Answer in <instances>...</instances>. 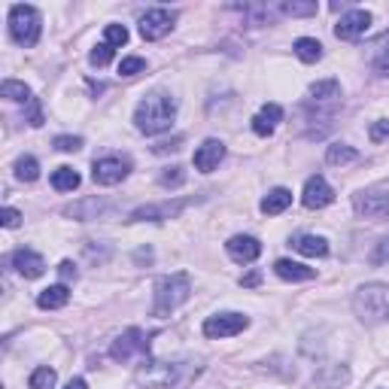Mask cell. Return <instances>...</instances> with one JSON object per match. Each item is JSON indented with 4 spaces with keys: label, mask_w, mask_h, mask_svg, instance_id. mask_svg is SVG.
<instances>
[{
    "label": "cell",
    "mask_w": 389,
    "mask_h": 389,
    "mask_svg": "<svg viewBox=\"0 0 389 389\" xmlns=\"http://www.w3.org/2000/svg\"><path fill=\"white\" fill-rule=\"evenodd\" d=\"M249 326V319L244 313H216L204 323V335L207 338H232V335H240Z\"/></svg>",
    "instance_id": "obj_10"
},
{
    "label": "cell",
    "mask_w": 389,
    "mask_h": 389,
    "mask_svg": "<svg viewBox=\"0 0 389 389\" xmlns=\"http://www.w3.org/2000/svg\"><path fill=\"white\" fill-rule=\"evenodd\" d=\"M0 95H4L6 100H25V104H31V88L25 83H16V79H4V85H0Z\"/></svg>",
    "instance_id": "obj_24"
},
{
    "label": "cell",
    "mask_w": 389,
    "mask_h": 389,
    "mask_svg": "<svg viewBox=\"0 0 389 389\" xmlns=\"http://www.w3.org/2000/svg\"><path fill=\"white\" fill-rule=\"evenodd\" d=\"M113 359L116 362H131L134 356H143V353H150V338H146L143 328H128L122 331V335L113 341Z\"/></svg>",
    "instance_id": "obj_7"
},
{
    "label": "cell",
    "mask_w": 389,
    "mask_h": 389,
    "mask_svg": "<svg viewBox=\"0 0 389 389\" xmlns=\"http://www.w3.org/2000/svg\"><path fill=\"white\" fill-rule=\"evenodd\" d=\"M311 98L313 100H335V98H341V83H338V79H323V83H313L311 85Z\"/></svg>",
    "instance_id": "obj_25"
},
{
    "label": "cell",
    "mask_w": 389,
    "mask_h": 389,
    "mask_svg": "<svg viewBox=\"0 0 389 389\" xmlns=\"http://www.w3.org/2000/svg\"><path fill=\"white\" fill-rule=\"evenodd\" d=\"M292 204V192L289 189H274V192H268L265 198H261V213L265 216H277V213H283L286 207Z\"/></svg>",
    "instance_id": "obj_19"
},
{
    "label": "cell",
    "mask_w": 389,
    "mask_h": 389,
    "mask_svg": "<svg viewBox=\"0 0 389 389\" xmlns=\"http://www.w3.org/2000/svg\"><path fill=\"white\" fill-rule=\"evenodd\" d=\"M335 201V192H331V186L326 182V177H311L304 182V192H301V204L307 210H323L328 207V204Z\"/></svg>",
    "instance_id": "obj_11"
},
{
    "label": "cell",
    "mask_w": 389,
    "mask_h": 389,
    "mask_svg": "<svg viewBox=\"0 0 389 389\" xmlns=\"http://www.w3.org/2000/svg\"><path fill=\"white\" fill-rule=\"evenodd\" d=\"M55 380H58V374H55V368H37L31 374V389H55Z\"/></svg>",
    "instance_id": "obj_27"
},
{
    "label": "cell",
    "mask_w": 389,
    "mask_h": 389,
    "mask_svg": "<svg viewBox=\"0 0 389 389\" xmlns=\"http://www.w3.org/2000/svg\"><path fill=\"white\" fill-rule=\"evenodd\" d=\"M194 377V368L189 362H155L146 359L137 368V383L150 386V389H177L182 383H189Z\"/></svg>",
    "instance_id": "obj_2"
},
{
    "label": "cell",
    "mask_w": 389,
    "mask_h": 389,
    "mask_svg": "<svg viewBox=\"0 0 389 389\" xmlns=\"http://www.w3.org/2000/svg\"><path fill=\"white\" fill-rule=\"evenodd\" d=\"M174 21H177V16L170 13V9H150V13L140 16V37L150 40V43L162 40V37H167V33H170Z\"/></svg>",
    "instance_id": "obj_9"
},
{
    "label": "cell",
    "mask_w": 389,
    "mask_h": 389,
    "mask_svg": "<svg viewBox=\"0 0 389 389\" xmlns=\"http://www.w3.org/2000/svg\"><path fill=\"white\" fill-rule=\"evenodd\" d=\"M28 122L33 125V128H40V125H43V113H40V107H37V100H31V113H28Z\"/></svg>",
    "instance_id": "obj_40"
},
{
    "label": "cell",
    "mask_w": 389,
    "mask_h": 389,
    "mask_svg": "<svg viewBox=\"0 0 389 389\" xmlns=\"http://www.w3.org/2000/svg\"><path fill=\"white\" fill-rule=\"evenodd\" d=\"M292 247L299 249L301 256H311V259H323V256H328V244H326L323 237H316V234H301V237H295Z\"/></svg>",
    "instance_id": "obj_20"
},
{
    "label": "cell",
    "mask_w": 389,
    "mask_h": 389,
    "mask_svg": "<svg viewBox=\"0 0 389 389\" xmlns=\"http://www.w3.org/2000/svg\"><path fill=\"white\" fill-rule=\"evenodd\" d=\"M259 280H261V274H259V271H253V274H247V277L240 280V286H256Z\"/></svg>",
    "instance_id": "obj_43"
},
{
    "label": "cell",
    "mask_w": 389,
    "mask_h": 389,
    "mask_svg": "<svg viewBox=\"0 0 389 389\" xmlns=\"http://www.w3.org/2000/svg\"><path fill=\"white\" fill-rule=\"evenodd\" d=\"M386 261H389V237H383L371 253V265H386Z\"/></svg>",
    "instance_id": "obj_34"
},
{
    "label": "cell",
    "mask_w": 389,
    "mask_h": 389,
    "mask_svg": "<svg viewBox=\"0 0 389 389\" xmlns=\"http://www.w3.org/2000/svg\"><path fill=\"white\" fill-rule=\"evenodd\" d=\"M353 210H356L362 219H389V180H380L374 186L362 189L356 198H353Z\"/></svg>",
    "instance_id": "obj_5"
},
{
    "label": "cell",
    "mask_w": 389,
    "mask_h": 389,
    "mask_svg": "<svg viewBox=\"0 0 389 389\" xmlns=\"http://www.w3.org/2000/svg\"><path fill=\"white\" fill-rule=\"evenodd\" d=\"M180 207H182V204H174V207H170V204H162V207H155V204H150V207L134 210L128 222H146V219H150V222H162V219H170L174 213H180Z\"/></svg>",
    "instance_id": "obj_18"
},
{
    "label": "cell",
    "mask_w": 389,
    "mask_h": 389,
    "mask_svg": "<svg viewBox=\"0 0 389 389\" xmlns=\"http://www.w3.org/2000/svg\"><path fill=\"white\" fill-rule=\"evenodd\" d=\"M359 158V152L353 150V146H347V143H335V146H328V152H326V162L328 165H350V162H356Z\"/></svg>",
    "instance_id": "obj_23"
},
{
    "label": "cell",
    "mask_w": 389,
    "mask_h": 389,
    "mask_svg": "<svg viewBox=\"0 0 389 389\" xmlns=\"http://www.w3.org/2000/svg\"><path fill=\"white\" fill-rule=\"evenodd\" d=\"M353 313L362 323H383L389 316V286L386 283H365L362 289L353 295Z\"/></svg>",
    "instance_id": "obj_4"
},
{
    "label": "cell",
    "mask_w": 389,
    "mask_h": 389,
    "mask_svg": "<svg viewBox=\"0 0 389 389\" xmlns=\"http://www.w3.org/2000/svg\"><path fill=\"white\" fill-rule=\"evenodd\" d=\"M55 150L58 152H79L83 150V137H71V134L55 137Z\"/></svg>",
    "instance_id": "obj_31"
},
{
    "label": "cell",
    "mask_w": 389,
    "mask_h": 389,
    "mask_svg": "<svg viewBox=\"0 0 389 389\" xmlns=\"http://www.w3.org/2000/svg\"><path fill=\"white\" fill-rule=\"evenodd\" d=\"M67 301H71V289H67L64 283L49 286V289H43L37 295V304L43 307V311H58V307H64Z\"/></svg>",
    "instance_id": "obj_17"
},
{
    "label": "cell",
    "mask_w": 389,
    "mask_h": 389,
    "mask_svg": "<svg viewBox=\"0 0 389 389\" xmlns=\"http://www.w3.org/2000/svg\"><path fill=\"white\" fill-rule=\"evenodd\" d=\"M368 28H371V13H365V9H350V13L341 16V21L335 25V37L338 40H356Z\"/></svg>",
    "instance_id": "obj_12"
},
{
    "label": "cell",
    "mask_w": 389,
    "mask_h": 389,
    "mask_svg": "<svg viewBox=\"0 0 389 389\" xmlns=\"http://www.w3.org/2000/svg\"><path fill=\"white\" fill-rule=\"evenodd\" d=\"M58 274H61V280H73L76 277V265H73V261H61Z\"/></svg>",
    "instance_id": "obj_41"
},
{
    "label": "cell",
    "mask_w": 389,
    "mask_h": 389,
    "mask_svg": "<svg viewBox=\"0 0 389 389\" xmlns=\"http://www.w3.org/2000/svg\"><path fill=\"white\" fill-rule=\"evenodd\" d=\"M253 131H256L259 137H271V134H274V125H271L268 119H261V116H256V119H253Z\"/></svg>",
    "instance_id": "obj_39"
},
{
    "label": "cell",
    "mask_w": 389,
    "mask_h": 389,
    "mask_svg": "<svg viewBox=\"0 0 389 389\" xmlns=\"http://www.w3.org/2000/svg\"><path fill=\"white\" fill-rule=\"evenodd\" d=\"M158 182H162L165 189H177V186L186 182V170H182V167H165L162 177H158Z\"/></svg>",
    "instance_id": "obj_28"
},
{
    "label": "cell",
    "mask_w": 389,
    "mask_h": 389,
    "mask_svg": "<svg viewBox=\"0 0 389 389\" xmlns=\"http://www.w3.org/2000/svg\"><path fill=\"white\" fill-rule=\"evenodd\" d=\"M182 146V137H174V140H165V143H155L152 146V152L155 155H165V152H177Z\"/></svg>",
    "instance_id": "obj_38"
},
{
    "label": "cell",
    "mask_w": 389,
    "mask_h": 389,
    "mask_svg": "<svg viewBox=\"0 0 389 389\" xmlns=\"http://www.w3.org/2000/svg\"><path fill=\"white\" fill-rule=\"evenodd\" d=\"M174 119H177V98L165 95V91H152V95H146L140 104H137V110H134L137 131L146 134V137L170 131Z\"/></svg>",
    "instance_id": "obj_1"
},
{
    "label": "cell",
    "mask_w": 389,
    "mask_h": 389,
    "mask_svg": "<svg viewBox=\"0 0 389 389\" xmlns=\"http://www.w3.org/2000/svg\"><path fill=\"white\" fill-rule=\"evenodd\" d=\"M295 55L304 61V64H316L319 58H323V43L313 40V37H301V40H295Z\"/></svg>",
    "instance_id": "obj_21"
},
{
    "label": "cell",
    "mask_w": 389,
    "mask_h": 389,
    "mask_svg": "<svg viewBox=\"0 0 389 389\" xmlns=\"http://www.w3.org/2000/svg\"><path fill=\"white\" fill-rule=\"evenodd\" d=\"M143 71H146V61L137 58V55H131V58H122V64H119V73L122 76H137V73H143Z\"/></svg>",
    "instance_id": "obj_32"
},
{
    "label": "cell",
    "mask_w": 389,
    "mask_h": 389,
    "mask_svg": "<svg viewBox=\"0 0 389 389\" xmlns=\"http://www.w3.org/2000/svg\"><path fill=\"white\" fill-rule=\"evenodd\" d=\"M13 268H16L25 280H37V277H43L46 261H43L40 253H33V249L21 247V249H16V253H13Z\"/></svg>",
    "instance_id": "obj_14"
},
{
    "label": "cell",
    "mask_w": 389,
    "mask_h": 389,
    "mask_svg": "<svg viewBox=\"0 0 389 389\" xmlns=\"http://www.w3.org/2000/svg\"><path fill=\"white\" fill-rule=\"evenodd\" d=\"M377 73H380V76H389V49L380 55V58H377Z\"/></svg>",
    "instance_id": "obj_42"
},
{
    "label": "cell",
    "mask_w": 389,
    "mask_h": 389,
    "mask_svg": "<svg viewBox=\"0 0 389 389\" xmlns=\"http://www.w3.org/2000/svg\"><path fill=\"white\" fill-rule=\"evenodd\" d=\"M222 158H225V143L222 140H204L198 150H194V167H198L201 174H213Z\"/></svg>",
    "instance_id": "obj_13"
},
{
    "label": "cell",
    "mask_w": 389,
    "mask_h": 389,
    "mask_svg": "<svg viewBox=\"0 0 389 389\" xmlns=\"http://www.w3.org/2000/svg\"><path fill=\"white\" fill-rule=\"evenodd\" d=\"M64 389H88V383L83 380V377H73V380H71V383H67Z\"/></svg>",
    "instance_id": "obj_44"
},
{
    "label": "cell",
    "mask_w": 389,
    "mask_h": 389,
    "mask_svg": "<svg viewBox=\"0 0 389 389\" xmlns=\"http://www.w3.org/2000/svg\"><path fill=\"white\" fill-rule=\"evenodd\" d=\"M131 174V162L128 158H98L95 167H91V180L98 182V186H116V182H122L125 177Z\"/></svg>",
    "instance_id": "obj_8"
},
{
    "label": "cell",
    "mask_w": 389,
    "mask_h": 389,
    "mask_svg": "<svg viewBox=\"0 0 389 389\" xmlns=\"http://www.w3.org/2000/svg\"><path fill=\"white\" fill-rule=\"evenodd\" d=\"M0 222H4V228H19L21 225V213L13 210V207H4V213H0Z\"/></svg>",
    "instance_id": "obj_37"
},
{
    "label": "cell",
    "mask_w": 389,
    "mask_h": 389,
    "mask_svg": "<svg viewBox=\"0 0 389 389\" xmlns=\"http://www.w3.org/2000/svg\"><path fill=\"white\" fill-rule=\"evenodd\" d=\"M155 301H152V316L165 319L174 311H180L182 304L192 299V280L186 271H177V274H167L155 283Z\"/></svg>",
    "instance_id": "obj_3"
},
{
    "label": "cell",
    "mask_w": 389,
    "mask_h": 389,
    "mask_svg": "<svg viewBox=\"0 0 389 389\" xmlns=\"http://www.w3.org/2000/svg\"><path fill=\"white\" fill-rule=\"evenodd\" d=\"M40 13L28 4H16L9 9V33L19 46H33L40 40Z\"/></svg>",
    "instance_id": "obj_6"
},
{
    "label": "cell",
    "mask_w": 389,
    "mask_h": 389,
    "mask_svg": "<svg viewBox=\"0 0 389 389\" xmlns=\"http://www.w3.org/2000/svg\"><path fill=\"white\" fill-rule=\"evenodd\" d=\"M283 16H316V4H283Z\"/></svg>",
    "instance_id": "obj_33"
},
{
    "label": "cell",
    "mask_w": 389,
    "mask_h": 389,
    "mask_svg": "<svg viewBox=\"0 0 389 389\" xmlns=\"http://www.w3.org/2000/svg\"><path fill=\"white\" fill-rule=\"evenodd\" d=\"M113 55H116V49H113V46H107V43H100V46H95V49H91L88 61L95 64V67H107V64L113 61Z\"/></svg>",
    "instance_id": "obj_29"
},
{
    "label": "cell",
    "mask_w": 389,
    "mask_h": 389,
    "mask_svg": "<svg viewBox=\"0 0 389 389\" xmlns=\"http://www.w3.org/2000/svg\"><path fill=\"white\" fill-rule=\"evenodd\" d=\"M16 177L21 180V182H33L40 177V165H37V158L33 155H21L19 162H16Z\"/></svg>",
    "instance_id": "obj_26"
},
{
    "label": "cell",
    "mask_w": 389,
    "mask_h": 389,
    "mask_svg": "<svg viewBox=\"0 0 389 389\" xmlns=\"http://www.w3.org/2000/svg\"><path fill=\"white\" fill-rule=\"evenodd\" d=\"M104 37H107V46H125L128 43V28L125 25H107V31H104Z\"/></svg>",
    "instance_id": "obj_30"
},
{
    "label": "cell",
    "mask_w": 389,
    "mask_h": 389,
    "mask_svg": "<svg viewBox=\"0 0 389 389\" xmlns=\"http://www.w3.org/2000/svg\"><path fill=\"white\" fill-rule=\"evenodd\" d=\"M368 134H371V140H374V143H383V140H389V122H386V119L374 122Z\"/></svg>",
    "instance_id": "obj_36"
},
{
    "label": "cell",
    "mask_w": 389,
    "mask_h": 389,
    "mask_svg": "<svg viewBox=\"0 0 389 389\" xmlns=\"http://www.w3.org/2000/svg\"><path fill=\"white\" fill-rule=\"evenodd\" d=\"M225 249H228V256H232L234 261H256L261 256V244L256 237H249V234H234L225 244Z\"/></svg>",
    "instance_id": "obj_15"
},
{
    "label": "cell",
    "mask_w": 389,
    "mask_h": 389,
    "mask_svg": "<svg viewBox=\"0 0 389 389\" xmlns=\"http://www.w3.org/2000/svg\"><path fill=\"white\" fill-rule=\"evenodd\" d=\"M274 271H277L280 280H289V283H304V280H313L316 271L301 265V261H292V259H280L277 265H274Z\"/></svg>",
    "instance_id": "obj_16"
},
{
    "label": "cell",
    "mask_w": 389,
    "mask_h": 389,
    "mask_svg": "<svg viewBox=\"0 0 389 389\" xmlns=\"http://www.w3.org/2000/svg\"><path fill=\"white\" fill-rule=\"evenodd\" d=\"M259 116H261V119H268L271 125H277V122L283 119V107H280V104H265V107L259 110Z\"/></svg>",
    "instance_id": "obj_35"
},
{
    "label": "cell",
    "mask_w": 389,
    "mask_h": 389,
    "mask_svg": "<svg viewBox=\"0 0 389 389\" xmlns=\"http://www.w3.org/2000/svg\"><path fill=\"white\" fill-rule=\"evenodd\" d=\"M79 186V174H76V170L73 167H58V170H55V174H52V189L55 192H73Z\"/></svg>",
    "instance_id": "obj_22"
}]
</instances>
